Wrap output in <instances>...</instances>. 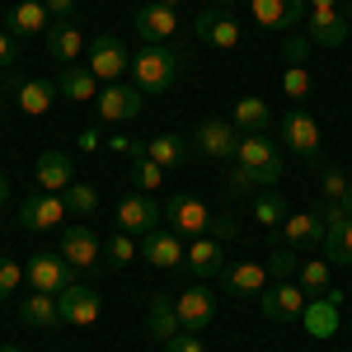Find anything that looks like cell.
<instances>
[{"label":"cell","mask_w":352,"mask_h":352,"mask_svg":"<svg viewBox=\"0 0 352 352\" xmlns=\"http://www.w3.org/2000/svg\"><path fill=\"white\" fill-rule=\"evenodd\" d=\"M132 85L151 99V94H164L169 85L179 80V52H169V47H155V43H146V47H136L132 52Z\"/></svg>","instance_id":"obj_1"},{"label":"cell","mask_w":352,"mask_h":352,"mask_svg":"<svg viewBox=\"0 0 352 352\" xmlns=\"http://www.w3.org/2000/svg\"><path fill=\"white\" fill-rule=\"evenodd\" d=\"M240 169L254 174V184L258 188H277V179H282V151H277V141H268V132H254V136H240Z\"/></svg>","instance_id":"obj_2"},{"label":"cell","mask_w":352,"mask_h":352,"mask_svg":"<svg viewBox=\"0 0 352 352\" xmlns=\"http://www.w3.org/2000/svg\"><path fill=\"white\" fill-rule=\"evenodd\" d=\"M277 136H282V146H287L292 155H300V160H320V151H324V136H320L315 113H305L300 104L277 118Z\"/></svg>","instance_id":"obj_3"},{"label":"cell","mask_w":352,"mask_h":352,"mask_svg":"<svg viewBox=\"0 0 352 352\" xmlns=\"http://www.w3.org/2000/svg\"><path fill=\"white\" fill-rule=\"evenodd\" d=\"M56 254H61L71 268H85V272H99V268H104V240L94 235V226H89V221L66 226V230H61V244H56Z\"/></svg>","instance_id":"obj_4"},{"label":"cell","mask_w":352,"mask_h":352,"mask_svg":"<svg viewBox=\"0 0 352 352\" xmlns=\"http://www.w3.org/2000/svg\"><path fill=\"white\" fill-rule=\"evenodd\" d=\"M164 226L197 240V235L212 230V212H207V202L192 197V192H169V197H164Z\"/></svg>","instance_id":"obj_5"},{"label":"cell","mask_w":352,"mask_h":352,"mask_svg":"<svg viewBox=\"0 0 352 352\" xmlns=\"http://www.w3.org/2000/svg\"><path fill=\"white\" fill-rule=\"evenodd\" d=\"M89 71L99 76V85H113V80H127L132 71V56H127V43L118 33H99L89 43Z\"/></svg>","instance_id":"obj_6"},{"label":"cell","mask_w":352,"mask_h":352,"mask_svg":"<svg viewBox=\"0 0 352 352\" xmlns=\"http://www.w3.org/2000/svg\"><path fill=\"white\" fill-rule=\"evenodd\" d=\"M164 226V202H155L151 192H127L118 202V230L127 235H151Z\"/></svg>","instance_id":"obj_7"},{"label":"cell","mask_w":352,"mask_h":352,"mask_svg":"<svg viewBox=\"0 0 352 352\" xmlns=\"http://www.w3.org/2000/svg\"><path fill=\"white\" fill-rule=\"evenodd\" d=\"M188 141L207 160H235V155H240V132H235L230 118H207V122H197V132H192Z\"/></svg>","instance_id":"obj_8"},{"label":"cell","mask_w":352,"mask_h":352,"mask_svg":"<svg viewBox=\"0 0 352 352\" xmlns=\"http://www.w3.org/2000/svg\"><path fill=\"white\" fill-rule=\"evenodd\" d=\"M141 109H146V94L127 80L104 85L99 99H94V113H99L104 122H132V118H141Z\"/></svg>","instance_id":"obj_9"},{"label":"cell","mask_w":352,"mask_h":352,"mask_svg":"<svg viewBox=\"0 0 352 352\" xmlns=\"http://www.w3.org/2000/svg\"><path fill=\"white\" fill-rule=\"evenodd\" d=\"M324 235H329V226L324 217L310 207V212H292V217L277 226V240L282 244H292L296 254H315V249H324Z\"/></svg>","instance_id":"obj_10"},{"label":"cell","mask_w":352,"mask_h":352,"mask_svg":"<svg viewBox=\"0 0 352 352\" xmlns=\"http://www.w3.org/2000/svg\"><path fill=\"white\" fill-rule=\"evenodd\" d=\"M348 33H352V19H348L343 5H315V10L305 14V38H310V47H338Z\"/></svg>","instance_id":"obj_11"},{"label":"cell","mask_w":352,"mask_h":352,"mask_svg":"<svg viewBox=\"0 0 352 352\" xmlns=\"http://www.w3.org/2000/svg\"><path fill=\"white\" fill-rule=\"evenodd\" d=\"M66 217L71 212H66V197L61 192H28L24 202H19V212H14L19 230H52Z\"/></svg>","instance_id":"obj_12"},{"label":"cell","mask_w":352,"mask_h":352,"mask_svg":"<svg viewBox=\"0 0 352 352\" xmlns=\"http://www.w3.org/2000/svg\"><path fill=\"white\" fill-rule=\"evenodd\" d=\"M258 305H263V315H268L272 324H300V315H305V292H300L292 277H287V282H268L263 296H258Z\"/></svg>","instance_id":"obj_13"},{"label":"cell","mask_w":352,"mask_h":352,"mask_svg":"<svg viewBox=\"0 0 352 352\" xmlns=\"http://www.w3.org/2000/svg\"><path fill=\"white\" fill-rule=\"evenodd\" d=\"M24 272H28V287H33V292L61 296V292H66V287L76 282V272H80V268H71V263H66L61 254H33Z\"/></svg>","instance_id":"obj_14"},{"label":"cell","mask_w":352,"mask_h":352,"mask_svg":"<svg viewBox=\"0 0 352 352\" xmlns=\"http://www.w3.org/2000/svg\"><path fill=\"white\" fill-rule=\"evenodd\" d=\"M141 258H146L151 268H160V272H174V268H184V258H188V244L179 240V230L160 226V230L141 235Z\"/></svg>","instance_id":"obj_15"},{"label":"cell","mask_w":352,"mask_h":352,"mask_svg":"<svg viewBox=\"0 0 352 352\" xmlns=\"http://www.w3.org/2000/svg\"><path fill=\"white\" fill-rule=\"evenodd\" d=\"M56 305H61V324H76V329H89L104 315V296H99L94 287H85V282H71V287L56 296Z\"/></svg>","instance_id":"obj_16"},{"label":"cell","mask_w":352,"mask_h":352,"mask_svg":"<svg viewBox=\"0 0 352 352\" xmlns=\"http://www.w3.org/2000/svg\"><path fill=\"white\" fill-rule=\"evenodd\" d=\"M174 305H179V324L188 329V333H197V329H207L217 320V292H207V282L184 287V292L174 296Z\"/></svg>","instance_id":"obj_17"},{"label":"cell","mask_w":352,"mask_h":352,"mask_svg":"<svg viewBox=\"0 0 352 352\" xmlns=\"http://www.w3.org/2000/svg\"><path fill=\"white\" fill-rule=\"evenodd\" d=\"M192 33H197L207 47H217V52H235V47H240V24H235L221 5L202 10V14L192 19Z\"/></svg>","instance_id":"obj_18"},{"label":"cell","mask_w":352,"mask_h":352,"mask_svg":"<svg viewBox=\"0 0 352 352\" xmlns=\"http://www.w3.org/2000/svg\"><path fill=\"white\" fill-rule=\"evenodd\" d=\"M263 287H268V268H263V263L240 258V263H226V268H221V292H230L235 300H258Z\"/></svg>","instance_id":"obj_19"},{"label":"cell","mask_w":352,"mask_h":352,"mask_svg":"<svg viewBox=\"0 0 352 352\" xmlns=\"http://www.w3.org/2000/svg\"><path fill=\"white\" fill-rule=\"evenodd\" d=\"M52 28V14H47V5L43 0H14L10 10H5V33L19 43V38H38V33H47Z\"/></svg>","instance_id":"obj_20"},{"label":"cell","mask_w":352,"mask_h":352,"mask_svg":"<svg viewBox=\"0 0 352 352\" xmlns=\"http://www.w3.org/2000/svg\"><path fill=\"white\" fill-rule=\"evenodd\" d=\"M136 33H141V43H155V47H164L174 33H179V14L169 10V5H160V0H151V5H141L132 14Z\"/></svg>","instance_id":"obj_21"},{"label":"cell","mask_w":352,"mask_h":352,"mask_svg":"<svg viewBox=\"0 0 352 352\" xmlns=\"http://www.w3.org/2000/svg\"><path fill=\"white\" fill-rule=\"evenodd\" d=\"M43 43H47V56L56 66H76L85 52V33L76 19H52V28L43 33Z\"/></svg>","instance_id":"obj_22"},{"label":"cell","mask_w":352,"mask_h":352,"mask_svg":"<svg viewBox=\"0 0 352 352\" xmlns=\"http://www.w3.org/2000/svg\"><path fill=\"white\" fill-rule=\"evenodd\" d=\"M230 258H226V244L212 240V235H197V240L188 244V258H184V268L197 277V282H207V277H221V268H226Z\"/></svg>","instance_id":"obj_23"},{"label":"cell","mask_w":352,"mask_h":352,"mask_svg":"<svg viewBox=\"0 0 352 352\" xmlns=\"http://www.w3.org/2000/svg\"><path fill=\"white\" fill-rule=\"evenodd\" d=\"M249 10H254V24L258 28H292L305 19V0H249Z\"/></svg>","instance_id":"obj_24"},{"label":"cell","mask_w":352,"mask_h":352,"mask_svg":"<svg viewBox=\"0 0 352 352\" xmlns=\"http://www.w3.org/2000/svg\"><path fill=\"white\" fill-rule=\"evenodd\" d=\"M33 184H38V192H66L76 184L71 179V155L66 151H43L38 169H33Z\"/></svg>","instance_id":"obj_25"},{"label":"cell","mask_w":352,"mask_h":352,"mask_svg":"<svg viewBox=\"0 0 352 352\" xmlns=\"http://www.w3.org/2000/svg\"><path fill=\"white\" fill-rule=\"evenodd\" d=\"M146 329H151V338H155L160 348L174 338V333H184V324H179V305L164 296V292H155L151 305H146Z\"/></svg>","instance_id":"obj_26"},{"label":"cell","mask_w":352,"mask_h":352,"mask_svg":"<svg viewBox=\"0 0 352 352\" xmlns=\"http://www.w3.org/2000/svg\"><path fill=\"white\" fill-rule=\"evenodd\" d=\"M56 89H61V99H71V104H94L104 85H99V76H94L89 66H61Z\"/></svg>","instance_id":"obj_27"},{"label":"cell","mask_w":352,"mask_h":352,"mask_svg":"<svg viewBox=\"0 0 352 352\" xmlns=\"http://www.w3.org/2000/svg\"><path fill=\"white\" fill-rule=\"evenodd\" d=\"M230 122H235V132L240 136H254V132H268L272 127V109L258 99V94H244L240 104L230 109Z\"/></svg>","instance_id":"obj_28"},{"label":"cell","mask_w":352,"mask_h":352,"mask_svg":"<svg viewBox=\"0 0 352 352\" xmlns=\"http://www.w3.org/2000/svg\"><path fill=\"white\" fill-rule=\"evenodd\" d=\"M19 320H24L28 329H56L61 324V305H56V296H47V292H28V296L19 300Z\"/></svg>","instance_id":"obj_29"},{"label":"cell","mask_w":352,"mask_h":352,"mask_svg":"<svg viewBox=\"0 0 352 352\" xmlns=\"http://www.w3.org/2000/svg\"><path fill=\"white\" fill-rule=\"evenodd\" d=\"M188 151H192V141H188V136H179V132H160V136L146 141V160H155L160 169L184 164V160H188Z\"/></svg>","instance_id":"obj_30"},{"label":"cell","mask_w":352,"mask_h":352,"mask_svg":"<svg viewBox=\"0 0 352 352\" xmlns=\"http://www.w3.org/2000/svg\"><path fill=\"white\" fill-rule=\"evenodd\" d=\"M56 80H24L19 85V94H14V104H19V113H28V118H43V113L56 104Z\"/></svg>","instance_id":"obj_31"},{"label":"cell","mask_w":352,"mask_h":352,"mask_svg":"<svg viewBox=\"0 0 352 352\" xmlns=\"http://www.w3.org/2000/svg\"><path fill=\"white\" fill-rule=\"evenodd\" d=\"M329 235H324V258L333 268H348L352 263V217H338V221H324Z\"/></svg>","instance_id":"obj_32"},{"label":"cell","mask_w":352,"mask_h":352,"mask_svg":"<svg viewBox=\"0 0 352 352\" xmlns=\"http://www.w3.org/2000/svg\"><path fill=\"white\" fill-rule=\"evenodd\" d=\"M300 324H305V333H310V338H333V329H338V300H310V305H305V315H300Z\"/></svg>","instance_id":"obj_33"},{"label":"cell","mask_w":352,"mask_h":352,"mask_svg":"<svg viewBox=\"0 0 352 352\" xmlns=\"http://www.w3.org/2000/svg\"><path fill=\"white\" fill-rule=\"evenodd\" d=\"M287 217H292V207H287V197H282L277 188H263L258 197H254V221H258V226L277 230V226H282Z\"/></svg>","instance_id":"obj_34"},{"label":"cell","mask_w":352,"mask_h":352,"mask_svg":"<svg viewBox=\"0 0 352 352\" xmlns=\"http://www.w3.org/2000/svg\"><path fill=\"white\" fill-rule=\"evenodd\" d=\"M329 277H333V263H329V258H300L296 287L305 292V296H310V292H315V296H324V292H329Z\"/></svg>","instance_id":"obj_35"},{"label":"cell","mask_w":352,"mask_h":352,"mask_svg":"<svg viewBox=\"0 0 352 352\" xmlns=\"http://www.w3.org/2000/svg\"><path fill=\"white\" fill-rule=\"evenodd\" d=\"M268 277H277V282H287V277H296V268H300V254L292 249V244H282V240H272V249H268Z\"/></svg>","instance_id":"obj_36"},{"label":"cell","mask_w":352,"mask_h":352,"mask_svg":"<svg viewBox=\"0 0 352 352\" xmlns=\"http://www.w3.org/2000/svg\"><path fill=\"white\" fill-rule=\"evenodd\" d=\"M132 258H141V244H136L127 230H118V235L104 244V268H127Z\"/></svg>","instance_id":"obj_37"},{"label":"cell","mask_w":352,"mask_h":352,"mask_svg":"<svg viewBox=\"0 0 352 352\" xmlns=\"http://www.w3.org/2000/svg\"><path fill=\"white\" fill-rule=\"evenodd\" d=\"M61 197H66V212H71V217H94V212H99V192L89 188V184H71Z\"/></svg>","instance_id":"obj_38"},{"label":"cell","mask_w":352,"mask_h":352,"mask_svg":"<svg viewBox=\"0 0 352 352\" xmlns=\"http://www.w3.org/2000/svg\"><path fill=\"white\" fill-rule=\"evenodd\" d=\"M282 89H287V99L305 104V99H310V89H315V80H310V71H305V66H287V71H282Z\"/></svg>","instance_id":"obj_39"},{"label":"cell","mask_w":352,"mask_h":352,"mask_svg":"<svg viewBox=\"0 0 352 352\" xmlns=\"http://www.w3.org/2000/svg\"><path fill=\"white\" fill-rule=\"evenodd\" d=\"M132 184H136V192H155L164 184V169L141 155V160H132Z\"/></svg>","instance_id":"obj_40"},{"label":"cell","mask_w":352,"mask_h":352,"mask_svg":"<svg viewBox=\"0 0 352 352\" xmlns=\"http://www.w3.org/2000/svg\"><path fill=\"white\" fill-rule=\"evenodd\" d=\"M320 188H324V202H343V192H348V174H343L338 164H329L324 174H320Z\"/></svg>","instance_id":"obj_41"},{"label":"cell","mask_w":352,"mask_h":352,"mask_svg":"<svg viewBox=\"0 0 352 352\" xmlns=\"http://www.w3.org/2000/svg\"><path fill=\"white\" fill-rule=\"evenodd\" d=\"M28 272L14 263V258H0V300H10L14 292H19V282H24Z\"/></svg>","instance_id":"obj_42"},{"label":"cell","mask_w":352,"mask_h":352,"mask_svg":"<svg viewBox=\"0 0 352 352\" xmlns=\"http://www.w3.org/2000/svg\"><path fill=\"white\" fill-rule=\"evenodd\" d=\"M104 146H109L113 155H127V160H141V155H146V141H132V136H127V132L109 136V141H104Z\"/></svg>","instance_id":"obj_43"},{"label":"cell","mask_w":352,"mask_h":352,"mask_svg":"<svg viewBox=\"0 0 352 352\" xmlns=\"http://www.w3.org/2000/svg\"><path fill=\"white\" fill-rule=\"evenodd\" d=\"M254 188H258V184H254V174H249V169H240V164L226 174V192H230V197H249Z\"/></svg>","instance_id":"obj_44"},{"label":"cell","mask_w":352,"mask_h":352,"mask_svg":"<svg viewBox=\"0 0 352 352\" xmlns=\"http://www.w3.org/2000/svg\"><path fill=\"white\" fill-rule=\"evenodd\" d=\"M164 352H207V343H202V333H174L169 343H164Z\"/></svg>","instance_id":"obj_45"},{"label":"cell","mask_w":352,"mask_h":352,"mask_svg":"<svg viewBox=\"0 0 352 352\" xmlns=\"http://www.w3.org/2000/svg\"><path fill=\"white\" fill-rule=\"evenodd\" d=\"M207 235H212V240H235V235H240V221L235 217H212V230H207Z\"/></svg>","instance_id":"obj_46"},{"label":"cell","mask_w":352,"mask_h":352,"mask_svg":"<svg viewBox=\"0 0 352 352\" xmlns=\"http://www.w3.org/2000/svg\"><path fill=\"white\" fill-rule=\"evenodd\" d=\"M310 56V38H287V66H305Z\"/></svg>","instance_id":"obj_47"},{"label":"cell","mask_w":352,"mask_h":352,"mask_svg":"<svg viewBox=\"0 0 352 352\" xmlns=\"http://www.w3.org/2000/svg\"><path fill=\"white\" fill-rule=\"evenodd\" d=\"M52 19H76V0H43Z\"/></svg>","instance_id":"obj_48"},{"label":"cell","mask_w":352,"mask_h":352,"mask_svg":"<svg viewBox=\"0 0 352 352\" xmlns=\"http://www.w3.org/2000/svg\"><path fill=\"white\" fill-rule=\"evenodd\" d=\"M14 47H19V43H14V38L0 28V66H14Z\"/></svg>","instance_id":"obj_49"},{"label":"cell","mask_w":352,"mask_h":352,"mask_svg":"<svg viewBox=\"0 0 352 352\" xmlns=\"http://www.w3.org/2000/svg\"><path fill=\"white\" fill-rule=\"evenodd\" d=\"M76 146H80L85 155H89V151H99V146H104V136L94 132V127H85V132H80V141H76Z\"/></svg>","instance_id":"obj_50"},{"label":"cell","mask_w":352,"mask_h":352,"mask_svg":"<svg viewBox=\"0 0 352 352\" xmlns=\"http://www.w3.org/2000/svg\"><path fill=\"white\" fill-rule=\"evenodd\" d=\"M10 202V184H5V174H0V207Z\"/></svg>","instance_id":"obj_51"},{"label":"cell","mask_w":352,"mask_h":352,"mask_svg":"<svg viewBox=\"0 0 352 352\" xmlns=\"http://www.w3.org/2000/svg\"><path fill=\"white\" fill-rule=\"evenodd\" d=\"M343 207H348V217H352V179H348V192H343Z\"/></svg>","instance_id":"obj_52"},{"label":"cell","mask_w":352,"mask_h":352,"mask_svg":"<svg viewBox=\"0 0 352 352\" xmlns=\"http://www.w3.org/2000/svg\"><path fill=\"white\" fill-rule=\"evenodd\" d=\"M305 5H310V10H315V5H343V0H305Z\"/></svg>","instance_id":"obj_53"},{"label":"cell","mask_w":352,"mask_h":352,"mask_svg":"<svg viewBox=\"0 0 352 352\" xmlns=\"http://www.w3.org/2000/svg\"><path fill=\"white\" fill-rule=\"evenodd\" d=\"M160 5H169V10H179V5H184V0H160Z\"/></svg>","instance_id":"obj_54"},{"label":"cell","mask_w":352,"mask_h":352,"mask_svg":"<svg viewBox=\"0 0 352 352\" xmlns=\"http://www.w3.org/2000/svg\"><path fill=\"white\" fill-rule=\"evenodd\" d=\"M212 5H221V10H226V5H240V0H212Z\"/></svg>","instance_id":"obj_55"},{"label":"cell","mask_w":352,"mask_h":352,"mask_svg":"<svg viewBox=\"0 0 352 352\" xmlns=\"http://www.w3.org/2000/svg\"><path fill=\"white\" fill-rule=\"evenodd\" d=\"M0 352H19V348H0Z\"/></svg>","instance_id":"obj_56"},{"label":"cell","mask_w":352,"mask_h":352,"mask_svg":"<svg viewBox=\"0 0 352 352\" xmlns=\"http://www.w3.org/2000/svg\"><path fill=\"white\" fill-rule=\"evenodd\" d=\"M343 5H348V10H352V0H343Z\"/></svg>","instance_id":"obj_57"},{"label":"cell","mask_w":352,"mask_h":352,"mask_svg":"<svg viewBox=\"0 0 352 352\" xmlns=\"http://www.w3.org/2000/svg\"><path fill=\"white\" fill-rule=\"evenodd\" d=\"M348 19H352V10H348Z\"/></svg>","instance_id":"obj_58"}]
</instances>
